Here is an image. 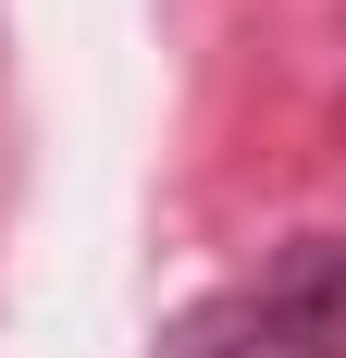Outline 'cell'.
Here are the masks:
<instances>
[{
	"label": "cell",
	"instance_id": "6da1fadb",
	"mask_svg": "<svg viewBox=\"0 0 346 358\" xmlns=\"http://www.w3.org/2000/svg\"><path fill=\"white\" fill-rule=\"evenodd\" d=\"M247 309L284 358H346V235H284Z\"/></svg>",
	"mask_w": 346,
	"mask_h": 358
},
{
	"label": "cell",
	"instance_id": "7a4b0ae2",
	"mask_svg": "<svg viewBox=\"0 0 346 358\" xmlns=\"http://www.w3.org/2000/svg\"><path fill=\"white\" fill-rule=\"evenodd\" d=\"M161 358H284V346L260 334V309H247V296H198V309L161 334Z\"/></svg>",
	"mask_w": 346,
	"mask_h": 358
}]
</instances>
